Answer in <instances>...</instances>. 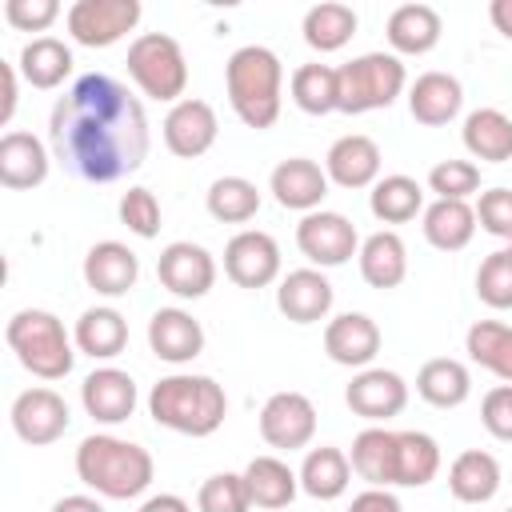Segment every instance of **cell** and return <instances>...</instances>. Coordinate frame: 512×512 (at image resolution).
I'll use <instances>...</instances> for the list:
<instances>
[{"label":"cell","mask_w":512,"mask_h":512,"mask_svg":"<svg viewBox=\"0 0 512 512\" xmlns=\"http://www.w3.org/2000/svg\"><path fill=\"white\" fill-rule=\"evenodd\" d=\"M48 148L84 184H116L148 160L144 104L112 76H80L48 112Z\"/></svg>","instance_id":"1"},{"label":"cell","mask_w":512,"mask_h":512,"mask_svg":"<svg viewBox=\"0 0 512 512\" xmlns=\"http://www.w3.org/2000/svg\"><path fill=\"white\" fill-rule=\"evenodd\" d=\"M76 476L104 500H136L148 492L156 476V460L148 448L112 436V432H92L76 448Z\"/></svg>","instance_id":"2"},{"label":"cell","mask_w":512,"mask_h":512,"mask_svg":"<svg viewBox=\"0 0 512 512\" xmlns=\"http://www.w3.org/2000/svg\"><path fill=\"white\" fill-rule=\"evenodd\" d=\"M148 416L180 436H212L224 416H228V396L224 384H216L212 376L200 372H172L160 376L148 392Z\"/></svg>","instance_id":"3"},{"label":"cell","mask_w":512,"mask_h":512,"mask_svg":"<svg viewBox=\"0 0 512 512\" xmlns=\"http://www.w3.org/2000/svg\"><path fill=\"white\" fill-rule=\"evenodd\" d=\"M224 88H228V104L240 116V124L264 132V128H272L280 120L284 64H280V56L272 48L244 44L224 64Z\"/></svg>","instance_id":"4"},{"label":"cell","mask_w":512,"mask_h":512,"mask_svg":"<svg viewBox=\"0 0 512 512\" xmlns=\"http://www.w3.org/2000/svg\"><path fill=\"white\" fill-rule=\"evenodd\" d=\"M4 340L36 380H64L72 372L76 340L64 332V320L48 308H20L4 324Z\"/></svg>","instance_id":"5"},{"label":"cell","mask_w":512,"mask_h":512,"mask_svg":"<svg viewBox=\"0 0 512 512\" xmlns=\"http://www.w3.org/2000/svg\"><path fill=\"white\" fill-rule=\"evenodd\" d=\"M336 84H340V108L336 112L364 116V112L388 108L408 88V72H404V60L396 52H364V56L336 68Z\"/></svg>","instance_id":"6"},{"label":"cell","mask_w":512,"mask_h":512,"mask_svg":"<svg viewBox=\"0 0 512 512\" xmlns=\"http://www.w3.org/2000/svg\"><path fill=\"white\" fill-rule=\"evenodd\" d=\"M128 76L132 84L152 96V100H164V104H176L184 100V88H188V60H184V48L176 36L168 32H140L132 44H128Z\"/></svg>","instance_id":"7"},{"label":"cell","mask_w":512,"mask_h":512,"mask_svg":"<svg viewBox=\"0 0 512 512\" xmlns=\"http://www.w3.org/2000/svg\"><path fill=\"white\" fill-rule=\"evenodd\" d=\"M296 248L304 252V260L312 268H340L360 252V236H356V224L344 212L316 208V212L300 216Z\"/></svg>","instance_id":"8"},{"label":"cell","mask_w":512,"mask_h":512,"mask_svg":"<svg viewBox=\"0 0 512 512\" xmlns=\"http://www.w3.org/2000/svg\"><path fill=\"white\" fill-rule=\"evenodd\" d=\"M140 0H76L68 8V36L84 48H112L140 24Z\"/></svg>","instance_id":"9"},{"label":"cell","mask_w":512,"mask_h":512,"mask_svg":"<svg viewBox=\"0 0 512 512\" xmlns=\"http://www.w3.org/2000/svg\"><path fill=\"white\" fill-rule=\"evenodd\" d=\"M8 420H12V432H16L24 444L44 448V444H56V440L68 432L72 412H68V400H64L56 388L36 384V388H24V392L12 400Z\"/></svg>","instance_id":"10"},{"label":"cell","mask_w":512,"mask_h":512,"mask_svg":"<svg viewBox=\"0 0 512 512\" xmlns=\"http://www.w3.org/2000/svg\"><path fill=\"white\" fill-rule=\"evenodd\" d=\"M260 436L280 452L308 448L316 436V404L304 392H272L260 408Z\"/></svg>","instance_id":"11"},{"label":"cell","mask_w":512,"mask_h":512,"mask_svg":"<svg viewBox=\"0 0 512 512\" xmlns=\"http://www.w3.org/2000/svg\"><path fill=\"white\" fill-rule=\"evenodd\" d=\"M160 132H164V148H168L172 156L196 160V156H204V152L216 144L220 120H216V108H212L208 100L184 96V100H176V104L168 108Z\"/></svg>","instance_id":"12"},{"label":"cell","mask_w":512,"mask_h":512,"mask_svg":"<svg viewBox=\"0 0 512 512\" xmlns=\"http://www.w3.org/2000/svg\"><path fill=\"white\" fill-rule=\"evenodd\" d=\"M224 276L236 288H268L280 280V244L260 228L236 232L224 244Z\"/></svg>","instance_id":"13"},{"label":"cell","mask_w":512,"mask_h":512,"mask_svg":"<svg viewBox=\"0 0 512 512\" xmlns=\"http://www.w3.org/2000/svg\"><path fill=\"white\" fill-rule=\"evenodd\" d=\"M156 276L160 284L180 296V300H200L212 292L216 284V260L204 244H192V240H172L160 260H156Z\"/></svg>","instance_id":"14"},{"label":"cell","mask_w":512,"mask_h":512,"mask_svg":"<svg viewBox=\"0 0 512 512\" xmlns=\"http://www.w3.org/2000/svg\"><path fill=\"white\" fill-rule=\"evenodd\" d=\"M344 404L352 408V416L368 424H384L408 408V384L392 368H360L344 388Z\"/></svg>","instance_id":"15"},{"label":"cell","mask_w":512,"mask_h":512,"mask_svg":"<svg viewBox=\"0 0 512 512\" xmlns=\"http://www.w3.org/2000/svg\"><path fill=\"white\" fill-rule=\"evenodd\" d=\"M324 352L340 368H372L380 352V324L368 312H340L324 324Z\"/></svg>","instance_id":"16"},{"label":"cell","mask_w":512,"mask_h":512,"mask_svg":"<svg viewBox=\"0 0 512 512\" xmlns=\"http://www.w3.org/2000/svg\"><path fill=\"white\" fill-rule=\"evenodd\" d=\"M328 184H332L328 172L316 160H308V156H288L268 176V192L276 196V204L280 208H292V212H304V216L324 204Z\"/></svg>","instance_id":"17"},{"label":"cell","mask_w":512,"mask_h":512,"mask_svg":"<svg viewBox=\"0 0 512 512\" xmlns=\"http://www.w3.org/2000/svg\"><path fill=\"white\" fill-rule=\"evenodd\" d=\"M136 400V380L112 364L88 372L80 384V404L96 424H124L136 412Z\"/></svg>","instance_id":"18"},{"label":"cell","mask_w":512,"mask_h":512,"mask_svg":"<svg viewBox=\"0 0 512 512\" xmlns=\"http://www.w3.org/2000/svg\"><path fill=\"white\" fill-rule=\"evenodd\" d=\"M48 168H52V152L40 136L20 132V128L0 136V184L4 188L12 192L40 188L48 180Z\"/></svg>","instance_id":"19"},{"label":"cell","mask_w":512,"mask_h":512,"mask_svg":"<svg viewBox=\"0 0 512 512\" xmlns=\"http://www.w3.org/2000/svg\"><path fill=\"white\" fill-rule=\"evenodd\" d=\"M136 280H140V260H136V252L128 244L100 240V244L88 248V256H84V284L96 296H108V300L128 296L136 288Z\"/></svg>","instance_id":"20"},{"label":"cell","mask_w":512,"mask_h":512,"mask_svg":"<svg viewBox=\"0 0 512 512\" xmlns=\"http://www.w3.org/2000/svg\"><path fill=\"white\" fill-rule=\"evenodd\" d=\"M332 284L320 268H296L288 276H280V288H276V308L292 320V324H320L328 320L332 312Z\"/></svg>","instance_id":"21"},{"label":"cell","mask_w":512,"mask_h":512,"mask_svg":"<svg viewBox=\"0 0 512 512\" xmlns=\"http://www.w3.org/2000/svg\"><path fill=\"white\" fill-rule=\"evenodd\" d=\"M148 348L164 364H192L204 352V328L184 308H156L148 320Z\"/></svg>","instance_id":"22"},{"label":"cell","mask_w":512,"mask_h":512,"mask_svg":"<svg viewBox=\"0 0 512 512\" xmlns=\"http://www.w3.org/2000/svg\"><path fill=\"white\" fill-rule=\"evenodd\" d=\"M380 144L364 132H348L340 140H332L328 156H324V172L332 184L340 188H372L380 180Z\"/></svg>","instance_id":"23"},{"label":"cell","mask_w":512,"mask_h":512,"mask_svg":"<svg viewBox=\"0 0 512 512\" xmlns=\"http://www.w3.org/2000/svg\"><path fill=\"white\" fill-rule=\"evenodd\" d=\"M460 108H464V88L452 72H420L408 84V112L424 128H440L456 120Z\"/></svg>","instance_id":"24"},{"label":"cell","mask_w":512,"mask_h":512,"mask_svg":"<svg viewBox=\"0 0 512 512\" xmlns=\"http://www.w3.org/2000/svg\"><path fill=\"white\" fill-rule=\"evenodd\" d=\"M440 32H444V20H440V12L432 4H400V8H392L388 28H384V36H388L396 56L432 52L440 44Z\"/></svg>","instance_id":"25"},{"label":"cell","mask_w":512,"mask_h":512,"mask_svg":"<svg viewBox=\"0 0 512 512\" xmlns=\"http://www.w3.org/2000/svg\"><path fill=\"white\" fill-rule=\"evenodd\" d=\"M356 260H360V276L368 288L388 292V288H400L408 276V248H404L400 232H392V228H380L368 240H360Z\"/></svg>","instance_id":"26"},{"label":"cell","mask_w":512,"mask_h":512,"mask_svg":"<svg viewBox=\"0 0 512 512\" xmlns=\"http://www.w3.org/2000/svg\"><path fill=\"white\" fill-rule=\"evenodd\" d=\"M352 472L368 484V488H396V432L384 424L364 428L352 440Z\"/></svg>","instance_id":"27"},{"label":"cell","mask_w":512,"mask_h":512,"mask_svg":"<svg viewBox=\"0 0 512 512\" xmlns=\"http://www.w3.org/2000/svg\"><path fill=\"white\" fill-rule=\"evenodd\" d=\"M416 396L432 408H460L472 396V372L456 356L424 360L416 372Z\"/></svg>","instance_id":"28"},{"label":"cell","mask_w":512,"mask_h":512,"mask_svg":"<svg viewBox=\"0 0 512 512\" xmlns=\"http://www.w3.org/2000/svg\"><path fill=\"white\" fill-rule=\"evenodd\" d=\"M448 492L460 504H488L500 492V460L484 448H468L448 464Z\"/></svg>","instance_id":"29"},{"label":"cell","mask_w":512,"mask_h":512,"mask_svg":"<svg viewBox=\"0 0 512 512\" xmlns=\"http://www.w3.org/2000/svg\"><path fill=\"white\" fill-rule=\"evenodd\" d=\"M72 340H76V348H80L84 356H92V360H112V356H120L124 344H128V320H124L116 308H108V304L84 308L80 320H76V328H72Z\"/></svg>","instance_id":"30"},{"label":"cell","mask_w":512,"mask_h":512,"mask_svg":"<svg viewBox=\"0 0 512 512\" xmlns=\"http://www.w3.org/2000/svg\"><path fill=\"white\" fill-rule=\"evenodd\" d=\"M296 476H300V492H308L312 500H340L352 484V460L348 452L320 444V448H308Z\"/></svg>","instance_id":"31"},{"label":"cell","mask_w":512,"mask_h":512,"mask_svg":"<svg viewBox=\"0 0 512 512\" xmlns=\"http://www.w3.org/2000/svg\"><path fill=\"white\" fill-rule=\"evenodd\" d=\"M464 148L472 160L484 164H504L512 160V116H504L500 108H476L464 116Z\"/></svg>","instance_id":"32"},{"label":"cell","mask_w":512,"mask_h":512,"mask_svg":"<svg viewBox=\"0 0 512 512\" xmlns=\"http://www.w3.org/2000/svg\"><path fill=\"white\" fill-rule=\"evenodd\" d=\"M424 240L440 252H460L476 236V208L468 200H432L424 208Z\"/></svg>","instance_id":"33"},{"label":"cell","mask_w":512,"mask_h":512,"mask_svg":"<svg viewBox=\"0 0 512 512\" xmlns=\"http://www.w3.org/2000/svg\"><path fill=\"white\" fill-rule=\"evenodd\" d=\"M244 484H248L252 504L268 508V512L288 508L296 500V492H300V476L280 456H252L248 468H244Z\"/></svg>","instance_id":"34"},{"label":"cell","mask_w":512,"mask_h":512,"mask_svg":"<svg viewBox=\"0 0 512 512\" xmlns=\"http://www.w3.org/2000/svg\"><path fill=\"white\" fill-rule=\"evenodd\" d=\"M20 76L32 84V88H40V92H52V88H60L64 80H68V72H72V48L64 44V40H56V36H32L24 48H20Z\"/></svg>","instance_id":"35"},{"label":"cell","mask_w":512,"mask_h":512,"mask_svg":"<svg viewBox=\"0 0 512 512\" xmlns=\"http://www.w3.org/2000/svg\"><path fill=\"white\" fill-rule=\"evenodd\" d=\"M356 8L352 4H340V0H320L304 12V44L316 48V52H336L344 48L352 36H356Z\"/></svg>","instance_id":"36"},{"label":"cell","mask_w":512,"mask_h":512,"mask_svg":"<svg viewBox=\"0 0 512 512\" xmlns=\"http://www.w3.org/2000/svg\"><path fill=\"white\" fill-rule=\"evenodd\" d=\"M464 352L472 364H480L484 372H492L496 380L512 384V324L500 320H476L464 332Z\"/></svg>","instance_id":"37"},{"label":"cell","mask_w":512,"mask_h":512,"mask_svg":"<svg viewBox=\"0 0 512 512\" xmlns=\"http://www.w3.org/2000/svg\"><path fill=\"white\" fill-rule=\"evenodd\" d=\"M368 208L380 224H408V220H416V212H424V188H420V180H412L404 172L380 176L368 192Z\"/></svg>","instance_id":"38"},{"label":"cell","mask_w":512,"mask_h":512,"mask_svg":"<svg viewBox=\"0 0 512 512\" xmlns=\"http://www.w3.org/2000/svg\"><path fill=\"white\" fill-rule=\"evenodd\" d=\"M440 472V444L428 432H396V488H424Z\"/></svg>","instance_id":"39"},{"label":"cell","mask_w":512,"mask_h":512,"mask_svg":"<svg viewBox=\"0 0 512 512\" xmlns=\"http://www.w3.org/2000/svg\"><path fill=\"white\" fill-rule=\"evenodd\" d=\"M292 104L308 116H328L340 108V84H336V68L328 64H300L288 80Z\"/></svg>","instance_id":"40"},{"label":"cell","mask_w":512,"mask_h":512,"mask_svg":"<svg viewBox=\"0 0 512 512\" xmlns=\"http://www.w3.org/2000/svg\"><path fill=\"white\" fill-rule=\"evenodd\" d=\"M208 216L220 224H248L260 212V188L244 176H220L208 184Z\"/></svg>","instance_id":"41"},{"label":"cell","mask_w":512,"mask_h":512,"mask_svg":"<svg viewBox=\"0 0 512 512\" xmlns=\"http://www.w3.org/2000/svg\"><path fill=\"white\" fill-rule=\"evenodd\" d=\"M476 296L488 308H496V312L512 308V252L508 248H496V252H488L480 260V268H476Z\"/></svg>","instance_id":"42"},{"label":"cell","mask_w":512,"mask_h":512,"mask_svg":"<svg viewBox=\"0 0 512 512\" xmlns=\"http://www.w3.org/2000/svg\"><path fill=\"white\" fill-rule=\"evenodd\" d=\"M196 508L200 512H248L252 496L244 484V472H216L200 484L196 492Z\"/></svg>","instance_id":"43"},{"label":"cell","mask_w":512,"mask_h":512,"mask_svg":"<svg viewBox=\"0 0 512 512\" xmlns=\"http://www.w3.org/2000/svg\"><path fill=\"white\" fill-rule=\"evenodd\" d=\"M428 188L436 200H468L480 188V164L472 160H440L428 172Z\"/></svg>","instance_id":"44"},{"label":"cell","mask_w":512,"mask_h":512,"mask_svg":"<svg viewBox=\"0 0 512 512\" xmlns=\"http://www.w3.org/2000/svg\"><path fill=\"white\" fill-rule=\"evenodd\" d=\"M120 224L140 236V240H152L160 232V200L148 192V188H128L120 196Z\"/></svg>","instance_id":"45"},{"label":"cell","mask_w":512,"mask_h":512,"mask_svg":"<svg viewBox=\"0 0 512 512\" xmlns=\"http://www.w3.org/2000/svg\"><path fill=\"white\" fill-rule=\"evenodd\" d=\"M476 224L488 236L512 240V188H488L476 200Z\"/></svg>","instance_id":"46"},{"label":"cell","mask_w":512,"mask_h":512,"mask_svg":"<svg viewBox=\"0 0 512 512\" xmlns=\"http://www.w3.org/2000/svg\"><path fill=\"white\" fill-rule=\"evenodd\" d=\"M480 424L500 444H512V384H496L480 400Z\"/></svg>","instance_id":"47"},{"label":"cell","mask_w":512,"mask_h":512,"mask_svg":"<svg viewBox=\"0 0 512 512\" xmlns=\"http://www.w3.org/2000/svg\"><path fill=\"white\" fill-rule=\"evenodd\" d=\"M60 16L56 0H4V20L16 32H48Z\"/></svg>","instance_id":"48"},{"label":"cell","mask_w":512,"mask_h":512,"mask_svg":"<svg viewBox=\"0 0 512 512\" xmlns=\"http://www.w3.org/2000/svg\"><path fill=\"white\" fill-rule=\"evenodd\" d=\"M348 512H404V508L388 488H364V492L352 496Z\"/></svg>","instance_id":"49"},{"label":"cell","mask_w":512,"mask_h":512,"mask_svg":"<svg viewBox=\"0 0 512 512\" xmlns=\"http://www.w3.org/2000/svg\"><path fill=\"white\" fill-rule=\"evenodd\" d=\"M0 80H4V104H0V124L12 120L16 112V64H4L0 60Z\"/></svg>","instance_id":"50"},{"label":"cell","mask_w":512,"mask_h":512,"mask_svg":"<svg viewBox=\"0 0 512 512\" xmlns=\"http://www.w3.org/2000/svg\"><path fill=\"white\" fill-rule=\"evenodd\" d=\"M136 512H192V504L184 496H176V492H160V496H148Z\"/></svg>","instance_id":"51"},{"label":"cell","mask_w":512,"mask_h":512,"mask_svg":"<svg viewBox=\"0 0 512 512\" xmlns=\"http://www.w3.org/2000/svg\"><path fill=\"white\" fill-rule=\"evenodd\" d=\"M488 20L504 40H512V0H492L488 4Z\"/></svg>","instance_id":"52"},{"label":"cell","mask_w":512,"mask_h":512,"mask_svg":"<svg viewBox=\"0 0 512 512\" xmlns=\"http://www.w3.org/2000/svg\"><path fill=\"white\" fill-rule=\"evenodd\" d=\"M52 512H104V504L96 500V496H64V500H56L52 504Z\"/></svg>","instance_id":"53"},{"label":"cell","mask_w":512,"mask_h":512,"mask_svg":"<svg viewBox=\"0 0 512 512\" xmlns=\"http://www.w3.org/2000/svg\"><path fill=\"white\" fill-rule=\"evenodd\" d=\"M508 252H512V240H508Z\"/></svg>","instance_id":"54"},{"label":"cell","mask_w":512,"mask_h":512,"mask_svg":"<svg viewBox=\"0 0 512 512\" xmlns=\"http://www.w3.org/2000/svg\"><path fill=\"white\" fill-rule=\"evenodd\" d=\"M504 512H512V508H504Z\"/></svg>","instance_id":"55"}]
</instances>
